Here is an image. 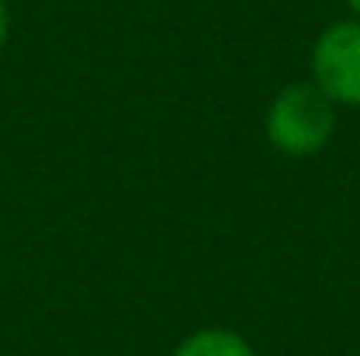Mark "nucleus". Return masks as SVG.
I'll return each instance as SVG.
<instances>
[{
    "label": "nucleus",
    "instance_id": "4",
    "mask_svg": "<svg viewBox=\"0 0 360 356\" xmlns=\"http://www.w3.org/2000/svg\"><path fill=\"white\" fill-rule=\"evenodd\" d=\"M4 39H7V4L0 0V46H4Z\"/></svg>",
    "mask_w": 360,
    "mask_h": 356
},
{
    "label": "nucleus",
    "instance_id": "3",
    "mask_svg": "<svg viewBox=\"0 0 360 356\" xmlns=\"http://www.w3.org/2000/svg\"><path fill=\"white\" fill-rule=\"evenodd\" d=\"M175 356H252V346L241 339L238 332L228 329H203L196 336H189Z\"/></svg>",
    "mask_w": 360,
    "mask_h": 356
},
{
    "label": "nucleus",
    "instance_id": "5",
    "mask_svg": "<svg viewBox=\"0 0 360 356\" xmlns=\"http://www.w3.org/2000/svg\"><path fill=\"white\" fill-rule=\"evenodd\" d=\"M347 4L354 7V14H357V18H360V0H347Z\"/></svg>",
    "mask_w": 360,
    "mask_h": 356
},
{
    "label": "nucleus",
    "instance_id": "1",
    "mask_svg": "<svg viewBox=\"0 0 360 356\" xmlns=\"http://www.w3.org/2000/svg\"><path fill=\"white\" fill-rule=\"evenodd\" d=\"M333 102L315 84H290L276 95L266 116V133L283 154H315L333 136Z\"/></svg>",
    "mask_w": 360,
    "mask_h": 356
},
{
    "label": "nucleus",
    "instance_id": "2",
    "mask_svg": "<svg viewBox=\"0 0 360 356\" xmlns=\"http://www.w3.org/2000/svg\"><path fill=\"white\" fill-rule=\"evenodd\" d=\"M315 88L329 102L360 105V21H340L326 28L311 49Z\"/></svg>",
    "mask_w": 360,
    "mask_h": 356
}]
</instances>
